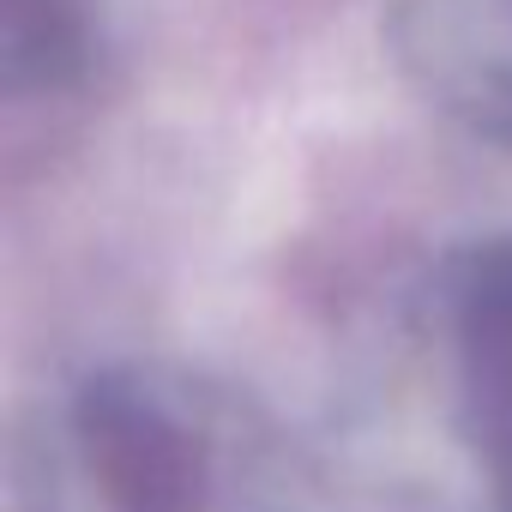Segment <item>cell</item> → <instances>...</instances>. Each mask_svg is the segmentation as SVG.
I'll return each instance as SVG.
<instances>
[{
    "mask_svg": "<svg viewBox=\"0 0 512 512\" xmlns=\"http://www.w3.org/2000/svg\"><path fill=\"white\" fill-rule=\"evenodd\" d=\"M446 332L458 362V422L488 482V512H512V235H488L452 260Z\"/></svg>",
    "mask_w": 512,
    "mask_h": 512,
    "instance_id": "cell-2",
    "label": "cell"
},
{
    "mask_svg": "<svg viewBox=\"0 0 512 512\" xmlns=\"http://www.w3.org/2000/svg\"><path fill=\"white\" fill-rule=\"evenodd\" d=\"M7 67L19 85H67L85 67L79 0H7Z\"/></svg>",
    "mask_w": 512,
    "mask_h": 512,
    "instance_id": "cell-4",
    "label": "cell"
},
{
    "mask_svg": "<svg viewBox=\"0 0 512 512\" xmlns=\"http://www.w3.org/2000/svg\"><path fill=\"white\" fill-rule=\"evenodd\" d=\"M398 49L440 109L512 145V0H398Z\"/></svg>",
    "mask_w": 512,
    "mask_h": 512,
    "instance_id": "cell-3",
    "label": "cell"
},
{
    "mask_svg": "<svg viewBox=\"0 0 512 512\" xmlns=\"http://www.w3.org/2000/svg\"><path fill=\"white\" fill-rule=\"evenodd\" d=\"M73 512H278V476L247 416L175 368H103L61 416Z\"/></svg>",
    "mask_w": 512,
    "mask_h": 512,
    "instance_id": "cell-1",
    "label": "cell"
}]
</instances>
